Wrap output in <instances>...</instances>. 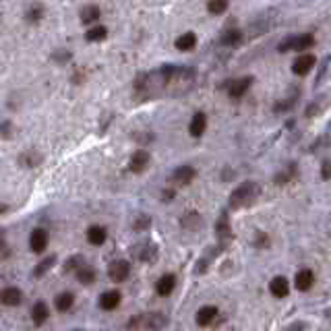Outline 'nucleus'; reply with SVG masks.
<instances>
[{
    "label": "nucleus",
    "instance_id": "nucleus-12",
    "mask_svg": "<svg viewBox=\"0 0 331 331\" xmlns=\"http://www.w3.org/2000/svg\"><path fill=\"white\" fill-rule=\"evenodd\" d=\"M217 315H219L217 306L205 304V306H201V308L197 311V325H199V327H209V325L217 319Z\"/></svg>",
    "mask_w": 331,
    "mask_h": 331
},
{
    "label": "nucleus",
    "instance_id": "nucleus-33",
    "mask_svg": "<svg viewBox=\"0 0 331 331\" xmlns=\"http://www.w3.org/2000/svg\"><path fill=\"white\" fill-rule=\"evenodd\" d=\"M226 9H228V0H209L207 3V11L211 15H222L226 13Z\"/></svg>",
    "mask_w": 331,
    "mask_h": 331
},
{
    "label": "nucleus",
    "instance_id": "nucleus-9",
    "mask_svg": "<svg viewBox=\"0 0 331 331\" xmlns=\"http://www.w3.org/2000/svg\"><path fill=\"white\" fill-rule=\"evenodd\" d=\"M48 242H50V234H48V230H43V228H35L33 232H31V236H29V249L33 251V253H43L48 249Z\"/></svg>",
    "mask_w": 331,
    "mask_h": 331
},
{
    "label": "nucleus",
    "instance_id": "nucleus-31",
    "mask_svg": "<svg viewBox=\"0 0 331 331\" xmlns=\"http://www.w3.org/2000/svg\"><path fill=\"white\" fill-rule=\"evenodd\" d=\"M106 35H108V29H106L104 25H96V27H91V29H87L85 39H87V41H104Z\"/></svg>",
    "mask_w": 331,
    "mask_h": 331
},
{
    "label": "nucleus",
    "instance_id": "nucleus-19",
    "mask_svg": "<svg viewBox=\"0 0 331 331\" xmlns=\"http://www.w3.org/2000/svg\"><path fill=\"white\" fill-rule=\"evenodd\" d=\"M106 240H108V232L104 226H89L87 228V242H89V245L102 247Z\"/></svg>",
    "mask_w": 331,
    "mask_h": 331
},
{
    "label": "nucleus",
    "instance_id": "nucleus-24",
    "mask_svg": "<svg viewBox=\"0 0 331 331\" xmlns=\"http://www.w3.org/2000/svg\"><path fill=\"white\" fill-rule=\"evenodd\" d=\"M75 304V296L71 292H60L56 298H54V306L58 313H69Z\"/></svg>",
    "mask_w": 331,
    "mask_h": 331
},
{
    "label": "nucleus",
    "instance_id": "nucleus-11",
    "mask_svg": "<svg viewBox=\"0 0 331 331\" xmlns=\"http://www.w3.org/2000/svg\"><path fill=\"white\" fill-rule=\"evenodd\" d=\"M253 77H242V79H236V81H230L228 83V96L232 100H240L242 96H245L249 91V87L253 85Z\"/></svg>",
    "mask_w": 331,
    "mask_h": 331
},
{
    "label": "nucleus",
    "instance_id": "nucleus-39",
    "mask_svg": "<svg viewBox=\"0 0 331 331\" xmlns=\"http://www.w3.org/2000/svg\"><path fill=\"white\" fill-rule=\"evenodd\" d=\"M255 247H257V249H267V247H269V238H267V234L261 232V234L255 238Z\"/></svg>",
    "mask_w": 331,
    "mask_h": 331
},
{
    "label": "nucleus",
    "instance_id": "nucleus-32",
    "mask_svg": "<svg viewBox=\"0 0 331 331\" xmlns=\"http://www.w3.org/2000/svg\"><path fill=\"white\" fill-rule=\"evenodd\" d=\"M182 226L186 230H197L199 226H201V217H199V213H184L182 215Z\"/></svg>",
    "mask_w": 331,
    "mask_h": 331
},
{
    "label": "nucleus",
    "instance_id": "nucleus-45",
    "mask_svg": "<svg viewBox=\"0 0 331 331\" xmlns=\"http://www.w3.org/2000/svg\"><path fill=\"white\" fill-rule=\"evenodd\" d=\"M9 211V205H5V203H0V215H3V213H7Z\"/></svg>",
    "mask_w": 331,
    "mask_h": 331
},
{
    "label": "nucleus",
    "instance_id": "nucleus-15",
    "mask_svg": "<svg viewBox=\"0 0 331 331\" xmlns=\"http://www.w3.org/2000/svg\"><path fill=\"white\" fill-rule=\"evenodd\" d=\"M120 300H122V294L118 290H108L100 296V308L102 311H114V308L120 306Z\"/></svg>",
    "mask_w": 331,
    "mask_h": 331
},
{
    "label": "nucleus",
    "instance_id": "nucleus-46",
    "mask_svg": "<svg viewBox=\"0 0 331 331\" xmlns=\"http://www.w3.org/2000/svg\"><path fill=\"white\" fill-rule=\"evenodd\" d=\"M325 317H327V319H331V308H327V311H325Z\"/></svg>",
    "mask_w": 331,
    "mask_h": 331
},
{
    "label": "nucleus",
    "instance_id": "nucleus-7",
    "mask_svg": "<svg viewBox=\"0 0 331 331\" xmlns=\"http://www.w3.org/2000/svg\"><path fill=\"white\" fill-rule=\"evenodd\" d=\"M108 275H110V279H112L114 283H122L130 275V263L122 261V259L120 261H112V263H110V267H108Z\"/></svg>",
    "mask_w": 331,
    "mask_h": 331
},
{
    "label": "nucleus",
    "instance_id": "nucleus-38",
    "mask_svg": "<svg viewBox=\"0 0 331 331\" xmlns=\"http://www.w3.org/2000/svg\"><path fill=\"white\" fill-rule=\"evenodd\" d=\"M0 137L3 139H11L13 137V122L11 120H5L0 124Z\"/></svg>",
    "mask_w": 331,
    "mask_h": 331
},
{
    "label": "nucleus",
    "instance_id": "nucleus-4",
    "mask_svg": "<svg viewBox=\"0 0 331 331\" xmlns=\"http://www.w3.org/2000/svg\"><path fill=\"white\" fill-rule=\"evenodd\" d=\"M311 46H315V37L308 35V33H300V35L286 37L277 46V52H281V54H286V52H304Z\"/></svg>",
    "mask_w": 331,
    "mask_h": 331
},
{
    "label": "nucleus",
    "instance_id": "nucleus-28",
    "mask_svg": "<svg viewBox=\"0 0 331 331\" xmlns=\"http://www.w3.org/2000/svg\"><path fill=\"white\" fill-rule=\"evenodd\" d=\"M294 176H296V164H290L286 170H281L279 174L273 176V182L279 184V186H283V184H288V182L294 178Z\"/></svg>",
    "mask_w": 331,
    "mask_h": 331
},
{
    "label": "nucleus",
    "instance_id": "nucleus-17",
    "mask_svg": "<svg viewBox=\"0 0 331 331\" xmlns=\"http://www.w3.org/2000/svg\"><path fill=\"white\" fill-rule=\"evenodd\" d=\"M313 283H315V273L311 269H300L296 273V277H294V286H296V290H300V292L311 290Z\"/></svg>",
    "mask_w": 331,
    "mask_h": 331
},
{
    "label": "nucleus",
    "instance_id": "nucleus-21",
    "mask_svg": "<svg viewBox=\"0 0 331 331\" xmlns=\"http://www.w3.org/2000/svg\"><path fill=\"white\" fill-rule=\"evenodd\" d=\"M96 279H98V271L91 267V265H81V267L77 269V281L79 283H83V286H91V283H96Z\"/></svg>",
    "mask_w": 331,
    "mask_h": 331
},
{
    "label": "nucleus",
    "instance_id": "nucleus-34",
    "mask_svg": "<svg viewBox=\"0 0 331 331\" xmlns=\"http://www.w3.org/2000/svg\"><path fill=\"white\" fill-rule=\"evenodd\" d=\"M83 265V257L81 255H75V257H71L69 261L64 263V273H71V271H77L79 267Z\"/></svg>",
    "mask_w": 331,
    "mask_h": 331
},
{
    "label": "nucleus",
    "instance_id": "nucleus-22",
    "mask_svg": "<svg viewBox=\"0 0 331 331\" xmlns=\"http://www.w3.org/2000/svg\"><path fill=\"white\" fill-rule=\"evenodd\" d=\"M215 234L219 240H230L232 238V226H230V219L226 213H222L215 222Z\"/></svg>",
    "mask_w": 331,
    "mask_h": 331
},
{
    "label": "nucleus",
    "instance_id": "nucleus-43",
    "mask_svg": "<svg viewBox=\"0 0 331 331\" xmlns=\"http://www.w3.org/2000/svg\"><path fill=\"white\" fill-rule=\"evenodd\" d=\"M174 197H176V191H174V188H166V191L162 193V201H164V203H170Z\"/></svg>",
    "mask_w": 331,
    "mask_h": 331
},
{
    "label": "nucleus",
    "instance_id": "nucleus-5",
    "mask_svg": "<svg viewBox=\"0 0 331 331\" xmlns=\"http://www.w3.org/2000/svg\"><path fill=\"white\" fill-rule=\"evenodd\" d=\"M132 257L137 261H143V263H153L158 259V247L153 245L151 240H143L139 245L132 247Z\"/></svg>",
    "mask_w": 331,
    "mask_h": 331
},
{
    "label": "nucleus",
    "instance_id": "nucleus-6",
    "mask_svg": "<svg viewBox=\"0 0 331 331\" xmlns=\"http://www.w3.org/2000/svg\"><path fill=\"white\" fill-rule=\"evenodd\" d=\"M195 176H197V170L193 166H180L168 176V182L174 186H188Z\"/></svg>",
    "mask_w": 331,
    "mask_h": 331
},
{
    "label": "nucleus",
    "instance_id": "nucleus-27",
    "mask_svg": "<svg viewBox=\"0 0 331 331\" xmlns=\"http://www.w3.org/2000/svg\"><path fill=\"white\" fill-rule=\"evenodd\" d=\"M54 263H56V255H50V257H46L43 261H39L37 265H35V269H33V277H43L46 275L52 267H54Z\"/></svg>",
    "mask_w": 331,
    "mask_h": 331
},
{
    "label": "nucleus",
    "instance_id": "nucleus-3",
    "mask_svg": "<svg viewBox=\"0 0 331 331\" xmlns=\"http://www.w3.org/2000/svg\"><path fill=\"white\" fill-rule=\"evenodd\" d=\"M168 325V319L160 313H147V315H135L128 323L126 329H162Z\"/></svg>",
    "mask_w": 331,
    "mask_h": 331
},
{
    "label": "nucleus",
    "instance_id": "nucleus-44",
    "mask_svg": "<svg viewBox=\"0 0 331 331\" xmlns=\"http://www.w3.org/2000/svg\"><path fill=\"white\" fill-rule=\"evenodd\" d=\"M290 329H306V325L304 323H292Z\"/></svg>",
    "mask_w": 331,
    "mask_h": 331
},
{
    "label": "nucleus",
    "instance_id": "nucleus-8",
    "mask_svg": "<svg viewBox=\"0 0 331 331\" xmlns=\"http://www.w3.org/2000/svg\"><path fill=\"white\" fill-rule=\"evenodd\" d=\"M315 64H317V56L315 54H300L294 60V64H292V73L298 75V77H306L308 73L315 69Z\"/></svg>",
    "mask_w": 331,
    "mask_h": 331
},
{
    "label": "nucleus",
    "instance_id": "nucleus-25",
    "mask_svg": "<svg viewBox=\"0 0 331 331\" xmlns=\"http://www.w3.org/2000/svg\"><path fill=\"white\" fill-rule=\"evenodd\" d=\"M240 41H242V31H240V29H236V27L226 29V31L222 33V37H219V43H222V46H228V48L238 46Z\"/></svg>",
    "mask_w": 331,
    "mask_h": 331
},
{
    "label": "nucleus",
    "instance_id": "nucleus-13",
    "mask_svg": "<svg viewBox=\"0 0 331 331\" xmlns=\"http://www.w3.org/2000/svg\"><path fill=\"white\" fill-rule=\"evenodd\" d=\"M269 292L271 296L275 298H286L290 294V281L286 279L283 275H275L271 281H269Z\"/></svg>",
    "mask_w": 331,
    "mask_h": 331
},
{
    "label": "nucleus",
    "instance_id": "nucleus-36",
    "mask_svg": "<svg viewBox=\"0 0 331 331\" xmlns=\"http://www.w3.org/2000/svg\"><path fill=\"white\" fill-rule=\"evenodd\" d=\"M149 226H151V217L149 215H139L135 222H132V228H135L137 232H145Z\"/></svg>",
    "mask_w": 331,
    "mask_h": 331
},
{
    "label": "nucleus",
    "instance_id": "nucleus-1",
    "mask_svg": "<svg viewBox=\"0 0 331 331\" xmlns=\"http://www.w3.org/2000/svg\"><path fill=\"white\" fill-rule=\"evenodd\" d=\"M197 71L191 66H174V64H166L160 66L158 71L153 73H145L139 75V79L135 81V89L143 96H160V93H184L188 91L193 83H195Z\"/></svg>",
    "mask_w": 331,
    "mask_h": 331
},
{
    "label": "nucleus",
    "instance_id": "nucleus-26",
    "mask_svg": "<svg viewBox=\"0 0 331 331\" xmlns=\"http://www.w3.org/2000/svg\"><path fill=\"white\" fill-rule=\"evenodd\" d=\"M174 46H176V50H180V52H188V50H193L197 46V35L193 31H186V33H182L178 39H176Z\"/></svg>",
    "mask_w": 331,
    "mask_h": 331
},
{
    "label": "nucleus",
    "instance_id": "nucleus-30",
    "mask_svg": "<svg viewBox=\"0 0 331 331\" xmlns=\"http://www.w3.org/2000/svg\"><path fill=\"white\" fill-rule=\"evenodd\" d=\"M39 162H41V158L37 156V153H35L33 149H29V151H25V153H23V156H21V158H19V164H21V166H23V168H35V166H37Z\"/></svg>",
    "mask_w": 331,
    "mask_h": 331
},
{
    "label": "nucleus",
    "instance_id": "nucleus-40",
    "mask_svg": "<svg viewBox=\"0 0 331 331\" xmlns=\"http://www.w3.org/2000/svg\"><path fill=\"white\" fill-rule=\"evenodd\" d=\"M52 58H54L56 62H60V64H64L66 60H71V52H69V50H56Z\"/></svg>",
    "mask_w": 331,
    "mask_h": 331
},
{
    "label": "nucleus",
    "instance_id": "nucleus-29",
    "mask_svg": "<svg viewBox=\"0 0 331 331\" xmlns=\"http://www.w3.org/2000/svg\"><path fill=\"white\" fill-rule=\"evenodd\" d=\"M41 19H43V7L39 3H33L25 11V21H27V23H39Z\"/></svg>",
    "mask_w": 331,
    "mask_h": 331
},
{
    "label": "nucleus",
    "instance_id": "nucleus-42",
    "mask_svg": "<svg viewBox=\"0 0 331 331\" xmlns=\"http://www.w3.org/2000/svg\"><path fill=\"white\" fill-rule=\"evenodd\" d=\"M319 108H321V106H319V102H313L311 106H308V108H306V112H304V114H306L308 118H313V116H315V114L319 112Z\"/></svg>",
    "mask_w": 331,
    "mask_h": 331
},
{
    "label": "nucleus",
    "instance_id": "nucleus-23",
    "mask_svg": "<svg viewBox=\"0 0 331 331\" xmlns=\"http://www.w3.org/2000/svg\"><path fill=\"white\" fill-rule=\"evenodd\" d=\"M79 17H81V23L89 25V23H96V21L102 17V11H100V7H98V5H87V7H83V9H81Z\"/></svg>",
    "mask_w": 331,
    "mask_h": 331
},
{
    "label": "nucleus",
    "instance_id": "nucleus-2",
    "mask_svg": "<svg viewBox=\"0 0 331 331\" xmlns=\"http://www.w3.org/2000/svg\"><path fill=\"white\" fill-rule=\"evenodd\" d=\"M261 197V186L255 180H245L242 184H238L232 193H230V209H242L253 205L257 199Z\"/></svg>",
    "mask_w": 331,
    "mask_h": 331
},
{
    "label": "nucleus",
    "instance_id": "nucleus-41",
    "mask_svg": "<svg viewBox=\"0 0 331 331\" xmlns=\"http://www.w3.org/2000/svg\"><path fill=\"white\" fill-rule=\"evenodd\" d=\"M321 178L323 180H329L331 178V160H325L321 164Z\"/></svg>",
    "mask_w": 331,
    "mask_h": 331
},
{
    "label": "nucleus",
    "instance_id": "nucleus-16",
    "mask_svg": "<svg viewBox=\"0 0 331 331\" xmlns=\"http://www.w3.org/2000/svg\"><path fill=\"white\" fill-rule=\"evenodd\" d=\"M207 128V116L203 112H197L193 118H191V124H188V132H191V137L199 139V137H203V132Z\"/></svg>",
    "mask_w": 331,
    "mask_h": 331
},
{
    "label": "nucleus",
    "instance_id": "nucleus-35",
    "mask_svg": "<svg viewBox=\"0 0 331 331\" xmlns=\"http://www.w3.org/2000/svg\"><path fill=\"white\" fill-rule=\"evenodd\" d=\"M296 96H298V93H294V98H286V100L277 102V104L273 106V112H286V110L294 108V104H296Z\"/></svg>",
    "mask_w": 331,
    "mask_h": 331
},
{
    "label": "nucleus",
    "instance_id": "nucleus-20",
    "mask_svg": "<svg viewBox=\"0 0 331 331\" xmlns=\"http://www.w3.org/2000/svg\"><path fill=\"white\" fill-rule=\"evenodd\" d=\"M48 317H50L48 304L43 302V300H37V302L33 304V308H31V319H33V323H35V325H43V323L48 321Z\"/></svg>",
    "mask_w": 331,
    "mask_h": 331
},
{
    "label": "nucleus",
    "instance_id": "nucleus-18",
    "mask_svg": "<svg viewBox=\"0 0 331 331\" xmlns=\"http://www.w3.org/2000/svg\"><path fill=\"white\" fill-rule=\"evenodd\" d=\"M174 288H176V275H174V273L162 275V277L158 279V283H156V292H158L160 296H170V294L174 292Z\"/></svg>",
    "mask_w": 331,
    "mask_h": 331
},
{
    "label": "nucleus",
    "instance_id": "nucleus-10",
    "mask_svg": "<svg viewBox=\"0 0 331 331\" xmlns=\"http://www.w3.org/2000/svg\"><path fill=\"white\" fill-rule=\"evenodd\" d=\"M149 162H151V156H149V151H145V149H139V151H135V153H132V156H130V162H128V170H130V172H135V174H141V172H145V170H147Z\"/></svg>",
    "mask_w": 331,
    "mask_h": 331
},
{
    "label": "nucleus",
    "instance_id": "nucleus-14",
    "mask_svg": "<svg viewBox=\"0 0 331 331\" xmlns=\"http://www.w3.org/2000/svg\"><path fill=\"white\" fill-rule=\"evenodd\" d=\"M21 300H23V292L15 286H7L5 290H0V302L5 306H19Z\"/></svg>",
    "mask_w": 331,
    "mask_h": 331
},
{
    "label": "nucleus",
    "instance_id": "nucleus-37",
    "mask_svg": "<svg viewBox=\"0 0 331 331\" xmlns=\"http://www.w3.org/2000/svg\"><path fill=\"white\" fill-rule=\"evenodd\" d=\"M11 257V249L7 245V238H5V230H0V261H5Z\"/></svg>",
    "mask_w": 331,
    "mask_h": 331
}]
</instances>
